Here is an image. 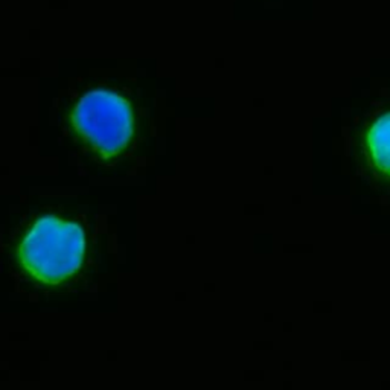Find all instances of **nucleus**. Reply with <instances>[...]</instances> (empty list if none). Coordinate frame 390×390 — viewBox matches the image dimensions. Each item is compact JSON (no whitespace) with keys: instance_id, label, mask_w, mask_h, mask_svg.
Segmentation results:
<instances>
[{"instance_id":"obj_1","label":"nucleus","mask_w":390,"mask_h":390,"mask_svg":"<svg viewBox=\"0 0 390 390\" xmlns=\"http://www.w3.org/2000/svg\"><path fill=\"white\" fill-rule=\"evenodd\" d=\"M84 233L58 218H41L19 247L22 265L44 284H60L83 262Z\"/></svg>"},{"instance_id":"obj_2","label":"nucleus","mask_w":390,"mask_h":390,"mask_svg":"<svg viewBox=\"0 0 390 390\" xmlns=\"http://www.w3.org/2000/svg\"><path fill=\"white\" fill-rule=\"evenodd\" d=\"M70 121L81 139L102 159L122 152L134 131L127 99L108 90H92L75 104Z\"/></svg>"},{"instance_id":"obj_3","label":"nucleus","mask_w":390,"mask_h":390,"mask_svg":"<svg viewBox=\"0 0 390 390\" xmlns=\"http://www.w3.org/2000/svg\"><path fill=\"white\" fill-rule=\"evenodd\" d=\"M363 131L358 133L361 137L358 145L361 154H357V160L358 163L367 160L369 168L375 170L372 173H379L372 183L385 182L384 185L390 188V110L382 111L378 118L372 121L367 119Z\"/></svg>"}]
</instances>
